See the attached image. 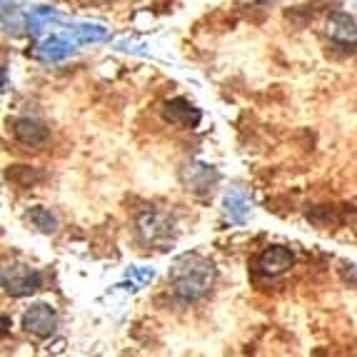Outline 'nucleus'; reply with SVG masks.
Returning <instances> with one entry per match:
<instances>
[{
  "mask_svg": "<svg viewBox=\"0 0 357 357\" xmlns=\"http://www.w3.org/2000/svg\"><path fill=\"white\" fill-rule=\"evenodd\" d=\"M162 115L170 126H180V128H195L200 123V110L195 105H190L183 98H175V100H167L162 107Z\"/></svg>",
  "mask_w": 357,
  "mask_h": 357,
  "instance_id": "nucleus-9",
  "label": "nucleus"
},
{
  "mask_svg": "<svg viewBox=\"0 0 357 357\" xmlns=\"http://www.w3.org/2000/svg\"><path fill=\"white\" fill-rule=\"evenodd\" d=\"M185 185H188V190H195V192H205L210 190L215 183H218V173H215L210 165H190L185 170Z\"/></svg>",
  "mask_w": 357,
  "mask_h": 357,
  "instance_id": "nucleus-11",
  "label": "nucleus"
},
{
  "mask_svg": "<svg viewBox=\"0 0 357 357\" xmlns=\"http://www.w3.org/2000/svg\"><path fill=\"white\" fill-rule=\"evenodd\" d=\"M68 33H70L77 45H80V43H98L107 38V30L96 23H75L68 28Z\"/></svg>",
  "mask_w": 357,
  "mask_h": 357,
  "instance_id": "nucleus-13",
  "label": "nucleus"
},
{
  "mask_svg": "<svg viewBox=\"0 0 357 357\" xmlns=\"http://www.w3.org/2000/svg\"><path fill=\"white\" fill-rule=\"evenodd\" d=\"M13 135H15V140L23 145H28V148H40V145L48 143V128L43 126V123H38V120H30V118H20L13 123Z\"/></svg>",
  "mask_w": 357,
  "mask_h": 357,
  "instance_id": "nucleus-10",
  "label": "nucleus"
},
{
  "mask_svg": "<svg viewBox=\"0 0 357 357\" xmlns=\"http://www.w3.org/2000/svg\"><path fill=\"white\" fill-rule=\"evenodd\" d=\"M23 328L28 330L30 335H36V337H43V340L50 337V335L58 330V312L45 303L33 305L30 310H25Z\"/></svg>",
  "mask_w": 357,
  "mask_h": 357,
  "instance_id": "nucleus-4",
  "label": "nucleus"
},
{
  "mask_svg": "<svg viewBox=\"0 0 357 357\" xmlns=\"http://www.w3.org/2000/svg\"><path fill=\"white\" fill-rule=\"evenodd\" d=\"M77 48V43L73 40L70 33H63V36H50L38 45V58L45 60V63H60V60H66L73 50Z\"/></svg>",
  "mask_w": 357,
  "mask_h": 357,
  "instance_id": "nucleus-8",
  "label": "nucleus"
},
{
  "mask_svg": "<svg viewBox=\"0 0 357 357\" xmlns=\"http://www.w3.org/2000/svg\"><path fill=\"white\" fill-rule=\"evenodd\" d=\"M135 230L145 245H158V248L173 238V222L165 213H158V210H145L137 215Z\"/></svg>",
  "mask_w": 357,
  "mask_h": 357,
  "instance_id": "nucleus-3",
  "label": "nucleus"
},
{
  "mask_svg": "<svg viewBox=\"0 0 357 357\" xmlns=\"http://www.w3.org/2000/svg\"><path fill=\"white\" fill-rule=\"evenodd\" d=\"M170 287L185 303H195L205 298L215 285V265L203 255H180L167 273Z\"/></svg>",
  "mask_w": 357,
  "mask_h": 357,
  "instance_id": "nucleus-1",
  "label": "nucleus"
},
{
  "mask_svg": "<svg viewBox=\"0 0 357 357\" xmlns=\"http://www.w3.org/2000/svg\"><path fill=\"white\" fill-rule=\"evenodd\" d=\"M292 252L282 245H275V248H268V250H262L255 260V270L265 278H278V275L287 273L292 268Z\"/></svg>",
  "mask_w": 357,
  "mask_h": 357,
  "instance_id": "nucleus-5",
  "label": "nucleus"
},
{
  "mask_svg": "<svg viewBox=\"0 0 357 357\" xmlns=\"http://www.w3.org/2000/svg\"><path fill=\"white\" fill-rule=\"evenodd\" d=\"M8 6H10V0H3V8H8Z\"/></svg>",
  "mask_w": 357,
  "mask_h": 357,
  "instance_id": "nucleus-15",
  "label": "nucleus"
},
{
  "mask_svg": "<svg viewBox=\"0 0 357 357\" xmlns=\"http://www.w3.org/2000/svg\"><path fill=\"white\" fill-rule=\"evenodd\" d=\"M328 38L340 48H357V23L347 13H335L328 18Z\"/></svg>",
  "mask_w": 357,
  "mask_h": 357,
  "instance_id": "nucleus-6",
  "label": "nucleus"
},
{
  "mask_svg": "<svg viewBox=\"0 0 357 357\" xmlns=\"http://www.w3.org/2000/svg\"><path fill=\"white\" fill-rule=\"evenodd\" d=\"M40 285H43V275L36 268H30V265L13 262V265L3 268V290H6V295L23 298V295L40 290Z\"/></svg>",
  "mask_w": 357,
  "mask_h": 357,
  "instance_id": "nucleus-2",
  "label": "nucleus"
},
{
  "mask_svg": "<svg viewBox=\"0 0 357 357\" xmlns=\"http://www.w3.org/2000/svg\"><path fill=\"white\" fill-rule=\"evenodd\" d=\"M28 220L43 232H55V230H58V218H55V215L50 213V210H45V208H33L28 213Z\"/></svg>",
  "mask_w": 357,
  "mask_h": 357,
  "instance_id": "nucleus-14",
  "label": "nucleus"
},
{
  "mask_svg": "<svg viewBox=\"0 0 357 357\" xmlns=\"http://www.w3.org/2000/svg\"><path fill=\"white\" fill-rule=\"evenodd\" d=\"M222 205H225L227 220L235 222V225H243V222L250 218L252 200H250V195H248V190L240 188V185H232L230 190L225 192V203Z\"/></svg>",
  "mask_w": 357,
  "mask_h": 357,
  "instance_id": "nucleus-7",
  "label": "nucleus"
},
{
  "mask_svg": "<svg viewBox=\"0 0 357 357\" xmlns=\"http://www.w3.org/2000/svg\"><path fill=\"white\" fill-rule=\"evenodd\" d=\"M53 20H60V13L55 10V8H48V6H38L33 8V10L28 13V30L30 36H40L43 28L48 23H53Z\"/></svg>",
  "mask_w": 357,
  "mask_h": 357,
  "instance_id": "nucleus-12",
  "label": "nucleus"
}]
</instances>
